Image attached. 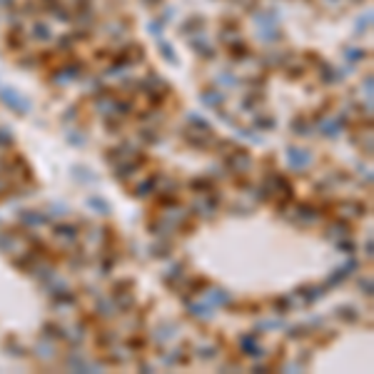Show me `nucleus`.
Returning a JSON list of instances; mask_svg holds the SVG:
<instances>
[{
    "instance_id": "1",
    "label": "nucleus",
    "mask_w": 374,
    "mask_h": 374,
    "mask_svg": "<svg viewBox=\"0 0 374 374\" xmlns=\"http://www.w3.org/2000/svg\"><path fill=\"white\" fill-rule=\"evenodd\" d=\"M0 100H3V102H8L10 107H15L18 112H25V110H30V102H28V100H23V97H20L15 90H10V88L0 93Z\"/></svg>"
},
{
    "instance_id": "2",
    "label": "nucleus",
    "mask_w": 374,
    "mask_h": 374,
    "mask_svg": "<svg viewBox=\"0 0 374 374\" xmlns=\"http://www.w3.org/2000/svg\"><path fill=\"white\" fill-rule=\"evenodd\" d=\"M287 157H289V165H292V167H304V165L309 162V155L302 152V150H289Z\"/></svg>"
},
{
    "instance_id": "3",
    "label": "nucleus",
    "mask_w": 374,
    "mask_h": 374,
    "mask_svg": "<svg viewBox=\"0 0 374 374\" xmlns=\"http://www.w3.org/2000/svg\"><path fill=\"white\" fill-rule=\"evenodd\" d=\"M90 205H95V207H100V212H107V205H102V202H100L97 197H93V200H90Z\"/></svg>"
}]
</instances>
